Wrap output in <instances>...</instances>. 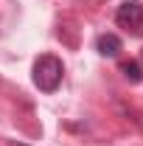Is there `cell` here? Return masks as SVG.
Segmentation results:
<instances>
[{
  "label": "cell",
  "mask_w": 143,
  "mask_h": 146,
  "mask_svg": "<svg viewBox=\"0 0 143 146\" xmlns=\"http://www.w3.org/2000/svg\"><path fill=\"white\" fill-rule=\"evenodd\" d=\"M95 48H98L101 56H118L121 51H124V42H121L115 34H101L98 39H95Z\"/></svg>",
  "instance_id": "obj_3"
},
{
  "label": "cell",
  "mask_w": 143,
  "mask_h": 146,
  "mask_svg": "<svg viewBox=\"0 0 143 146\" xmlns=\"http://www.w3.org/2000/svg\"><path fill=\"white\" fill-rule=\"evenodd\" d=\"M121 73H124V79H129V82H140L143 79V68H140V62H135V59L121 62Z\"/></svg>",
  "instance_id": "obj_4"
},
{
  "label": "cell",
  "mask_w": 143,
  "mask_h": 146,
  "mask_svg": "<svg viewBox=\"0 0 143 146\" xmlns=\"http://www.w3.org/2000/svg\"><path fill=\"white\" fill-rule=\"evenodd\" d=\"M9 146H28V143H20V141H11Z\"/></svg>",
  "instance_id": "obj_5"
},
{
  "label": "cell",
  "mask_w": 143,
  "mask_h": 146,
  "mask_svg": "<svg viewBox=\"0 0 143 146\" xmlns=\"http://www.w3.org/2000/svg\"><path fill=\"white\" fill-rule=\"evenodd\" d=\"M115 23L126 28V31H132V34H143V3L138 0H126L118 6V11H115Z\"/></svg>",
  "instance_id": "obj_2"
},
{
  "label": "cell",
  "mask_w": 143,
  "mask_h": 146,
  "mask_svg": "<svg viewBox=\"0 0 143 146\" xmlns=\"http://www.w3.org/2000/svg\"><path fill=\"white\" fill-rule=\"evenodd\" d=\"M140 62H143V51H140Z\"/></svg>",
  "instance_id": "obj_6"
},
{
  "label": "cell",
  "mask_w": 143,
  "mask_h": 146,
  "mask_svg": "<svg viewBox=\"0 0 143 146\" xmlns=\"http://www.w3.org/2000/svg\"><path fill=\"white\" fill-rule=\"evenodd\" d=\"M62 73H65V68L54 54H42L34 62V84L42 93H54L62 84Z\"/></svg>",
  "instance_id": "obj_1"
}]
</instances>
